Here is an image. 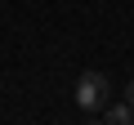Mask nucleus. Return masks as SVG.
Listing matches in <instances>:
<instances>
[{
    "label": "nucleus",
    "instance_id": "obj_1",
    "mask_svg": "<svg viewBox=\"0 0 134 125\" xmlns=\"http://www.w3.org/2000/svg\"><path fill=\"white\" fill-rule=\"evenodd\" d=\"M107 94H112V81L103 76V72H81V81H76V107L81 112H103L107 107Z\"/></svg>",
    "mask_w": 134,
    "mask_h": 125
},
{
    "label": "nucleus",
    "instance_id": "obj_2",
    "mask_svg": "<svg viewBox=\"0 0 134 125\" xmlns=\"http://www.w3.org/2000/svg\"><path fill=\"white\" fill-rule=\"evenodd\" d=\"M103 121H112V125H130V121H134V103L125 98V103H112V107H103Z\"/></svg>",
    "mask_w": 134,
    "mask_h": 125
},
{
    "label": "nucleus",
    "instance_id": "obj_3",
    "mask_svg": "<svg viewBox=\"0 0 134 125\" xmlns=\"http://www.w3.org/2000/svg\"><path fill=\"white\" fill-rule=\"evenodd\" d=\"M125 98H130V103H134V81H130V89H125Z\"/></svg>",
    "mask_w": 134,
    "mask_h": 125
}]
</instances>
